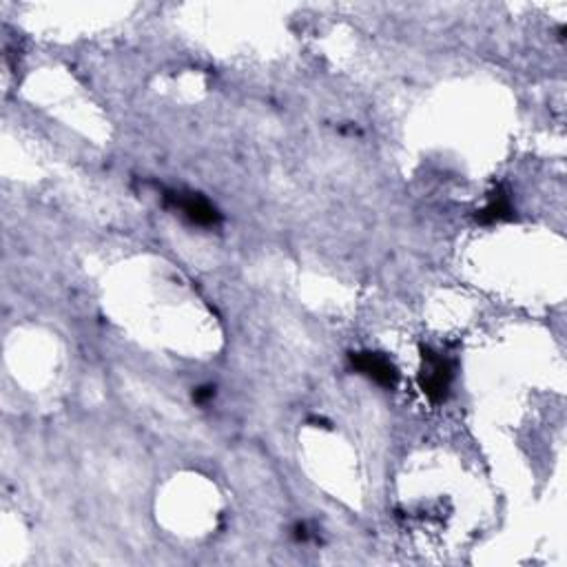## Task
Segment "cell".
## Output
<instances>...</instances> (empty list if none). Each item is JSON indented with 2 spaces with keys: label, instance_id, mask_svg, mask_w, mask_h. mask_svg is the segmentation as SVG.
<instances>
[{
  "label": "cell",
  "instance_id": "cell-1",
  "mask_svg": "<svg viewBox=\"0 0 567 567\" xmlns=\"http://www.w3.org/2000/svg\"><path fill=\"white\" fill-rule=\"evenodd\" d=\"M452 377H455V368H452L448 357L435 353L432 348L421 350L419 388L432 404H441L448 399Z\"/></svg>",
  "mask_w": 567,
  "mask_h": 567
},
{
  "label": "cell",
  "instance_id": "cell-2",
  "mask_svg": "<svg viewBox=\"0 0 567 567\" xmlns=\"http://www.w3.org/2000/svg\"><path fill=\"white\" fill-rule=\"evenodd\" d=\"M164 202H167L169 209L178 211L189 224L202 226V229H213V226H218L222 220L220 211L200 193L167 191L164 193Z\"/></svg>",
  "mask_w": 567,
  "mask_h": 567
},
{
  "label": "cell",
  "instance_id": "cell-3",
  "mask_svg": "<svg viewBox=\"0 0 567 567\" xmlns=\"http://www.w3.org/2000/svg\"><path fill=\"white\" fill-rule=\"evenodd\" d=\"M350 366L359 375L375 381L381 388H395L399 384V370L393 364V359L381 353H373V350H362V353L350 355Z\"/></svg>",
  "mask_w": 567,
  "mask_h": 567
},
{
  "label": "cell",
  "instance_id": "cell-4",
  "mask_svg": "<svg viewBox=\"0 0 567 567\" xmlns=\"http://www.w3.org/2000/svg\"><path fill=\"white\" fill-rule=\"evenodd\" d=\"M514 215V206L510 195L505 193L503 189H497L494 193H490L488 204L483 206L479 211V222L481 224H499L505 220H512Z\"/></svg>",
  "mask_w": 567,
  "mask_h": 567
},
{
  "label": "cell",
  "instance_id": "cell-5",
  "mask_svg": "<svg viewBox=\"0 0 567 567\" xmlns=\"http://www.w3.org/2000/svg\"><path fill=\"white\" fill-rule=\"evenodd\" d=\"M215 397V388L213 386H202L193 393V401L195 404H206V401H211Z\"/></svg>",
  "mask_w": 567,
  "mask_h": 567
}]
</instances>
